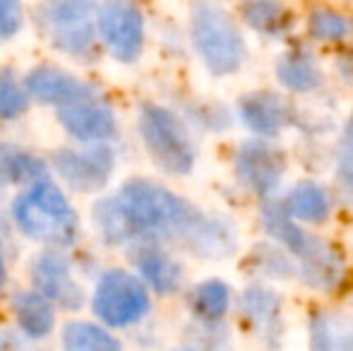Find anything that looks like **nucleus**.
<instances>
[{"instance_id": "1", "label": "nucleus", "mask_w": 353, "mask_h": 351, "mask_svg": "<svg viewBox=\"0 0 353 351\" xmlns=\"http://www.w3.org/2000/svg\"><path fill=\"white\" fill-rule=\"evenodd\" d=\"M92 217L99 236L111 245L140 236H168L183 239L202 258H221L236 245L233 231L223 221L205 217L190 202L147 178H132L113 197H101Z\"/></svg>"}, {"instance_id": "2", "label": "nucleus", "mask_w": 353, "mask_h": 351, "mask_svg": "<svg viewBox=\"0 0 353 351\" xmlns=\"http://www.w3.org/2000/svg\"><path fill=\"white\" fill-rule=\"evenodd\" d=\"M12 219L27 239L61 250L74 243L79 219L65 192L51 181H41L19 192L12 202Z\"/></svg>"}, {"instance_id": "3", "label": "nucleus", "mask_w": 353, "mask_h": 351, "mask_svg": "<svg viewBox=\"0 0 353 351\" xmlns=\"http://www.w3.org/2000/svg\"><path fill=\"white\" fill-rule=\"evenodd\" d=\"M262 221L270 236L296 255L301 263V277L315 289H334L344 277V263L334 245L315 234L303 231L291 217L283 212L281 202H267L262 210Z\"/></svg>"}, {"instance_id": "4", "label": "nucleus", "mask_w": 353, "mask_h": 351, "mask_svg": "<svg viewBox=\"0 0 353 351\" xmlns=\"http://www.w3.org/2000/svg\"><path fill=\"white\" fill-rule=\"evenodd\" d=\"M192 41L202 63L214 75H231L245 61L241 29L219 5L200 3L192 8Z\"/></svg>"}, {"instance_id": "5", "label": "nucleus", "mask_w": 353, "mask_h": 351, "mask_svg": "<svg viewBox=\"0 0 353 351\" xmlns=\"http://www.w3.org/2000/svg\"><path fill=\"white\" fill-rule=\"evenodd\" d=\"M97 10L99 5L84 0H61L41 5L37 17L39 27L58 51L77 61H92L99 51Z\"/></svg>"}, {"instance_id": "6", "label": "nucleus", "mask_w": 353, "mask_h": 351, "mask_svg": "<svg viewBox=\"0 0 353 351\" xmlns=\"http://www.w3.org/2000/svg\"><path fill=\"white\" fill-rule=\"evenodd\" d=\"M140 132L152 159L173 176H185L195 166V142L185 123L173 111L157 103H144L140 111Z\"/></svg>"}, {"instance_id": "7", "label": "nucleus", "mask_w": 353, "mask_h": 351, "mask_svg": "<svg viewBox=\"0 0 353 351\" xmlns=\"http://www.w3.org/2000/svg\"><path fill=\"white\" fill-rule=\"evenodd\" d=\"M94 315L108 328H128L147 315V286L125 270H108L97 281L92 296Z\"/></svg>"}, {"instance_id": "8", "label": "nucleus", "mask_w": 353, "mask_h": 351, "mask_svg": "<svg viewBox=\"0 0 353 351\" xmlns=\"http://www.w3.org/2000/svg\"><path fill=\"white\" fill-rule=\"evenodd\" d=\"M97 34L116 61L135 63L144 46V19L140 8L121 0L99 5Z\"/></svg>"}, {"instance_id": "9", "label": "nucleus", "mask_w": 353, "mask_h": 351, "mask_svg": "<svg viewBox=\"0 0 353 351\" xmlns=\"http://www.w3.org/2000/svg\"><path fill=\"white\" fill-rule=\"evenodd\" d=\"M58 176L77 192H97L108 183L116 154L108 145H89L87 150H61L53 157Z\"/></svg>"}, {"instance_id": "10", "label": "nucleus", "mask_w": 353, "mask_h": 351, "mask_svg": "<svg viewBox=\"0 0 353 351\" xmlns=\"http://www.w3.org/2000/svg\"><path fill=\"white\" fill-rule=\"evenodd\" d=\"M32 281L39 296L63 310H77L84 301L82 286L72 277L70 260L61 250H43L34 258Z\"/></svg>"}, {"instance_id": "11", "label": "nucleus", "mask_w": 353, "mask_h": 351, "mask_svg": "<svg viewBox=\"0 0 353 351\" xmlns=\"http://www.w3.org/2000/svg\"><path fill=\"white\" fill-rule=\"evenodd\" d=\"M283 169H286L283 154L265 140H248L238 147L236 176L255 195H272L279 188Z\"/></svg>"}, {"instance_id": "12", "label": "nucleus", "mask_w": 353, "mask_h": 351, "mask_svg": "<svg viewBox=\"0 0 353 351\" xmlns=\"http://www.w3.org/2000/svg\"><path fill=\"white\" fill-rule=\"evenodd\" d=\"M24 92H27V97H34L41 103H56L58 108L99 97L97 87L53 66L34 68L24 80Z\"/></svg>"}, {"instance_id": "13", "label": "nucleus", "mask_w": 353, "mask_h": 351, "mask_svg": "<svg viewBox=\"0 0 353 351\" xmlns=\"http://www.w3.org/2000/svg\"><path fill=\"white\" fill-rule=\"evenodd\" d=\"M58 121L68 130V135L79 142H89V145H106L118 132L113 108L99 97L58 108Z\"/></svg>"}, {"instance_id": "14", "label": "nucleus", "mask_w": 353, "mask_h": 351, "mask_svg": "<svg viewBox=\"0 0 353 351\" xmlns=\"http://www.w3.org/2000/svg\"><path fill=\"white\" fill-rule=\"evenodd\" d=\"M238 116L243 126L260 137H274L293 118V111L286 99L272 92L245 94L238 101Z\"/></svg>"}, {"instance_id": "15", "label": "nucleus", "mask_w": 353, "mask_h": 351, "mask_svg": "<svg viewBox=\"0 0 353 351\" xmlns=\"http://www.w3.org/2000/svg\"><path fill=\"white\" fill-rule=\"evenodd\" d=\"M241 315L252 325L270 349L279 347L281 339V299L265 286H250L241 296Z\"/></svg>"}, {"instance_id": "16", "label": "nucleus", "mask_w": 353, "mask_h": 351, "mask_svg": "<svg viewBox=\"0 0 353 351\" xmlns=\"http://www.w3.org/2000/svg\"><path fill=\"white\" fill-rule=\"evenodd\" d=\"M137 272L142 277L144 286H152L157 294H173L181 289L183 284V270L166 250H161L159 245H140L137 253L132 255Z\"/></svg>"}, {"instance_id": "17", "label": "nucleus", "mask_w": 353, "mask_h": 351, "mask_svg": "<svg viewBox=\"0 0 353 351\" xmlns=\"http://www.w3.org/2000/svg\"><path fill=\"white\" fill-rule=\"evenodd\" d=\"M12 313L17 328L29 339H43L56 325V308L37 291H17L12 296Z\"/></svg>"}, {"instance_id": "18", "label": "nucleus", "mask_w": 353, "mask_h": 351, "mask_svg": "<svg viewBox=\"0 0 353 351\" xmlns=\"http://www.w3.org/2000/svg\"><path fill=\"white\" fill-rule=\"evenodd\" d=\"M46 164L17 145L0 142V185H37L46 178Z\"/></svg>"}, {"instance_id": "19", "label": "nucleus", "mask_w": 353, "mask_h": 351, "mask_svg": "<svg viewBox=\"0 0 353 351\" xmlns=\"http://www.w3.org/2000/svg\"><path fill=\"white\" fill-rule=\"evenodd\" d=\"M283 212L291 217L293 221H310V224H320L330 217V195L325 192V188L317 185L312 181H303L293 188L286 195V200L281 202Z\"/></svg>"}, {"instance_id": "20", "label": "nucleus", "mask_w": 353, "mask_h": 351, "mask_svg": "<svg viewBox=\"0 0 353 351\" xmlns=\"http://www.w3.org/2000/svg\"><path fill=\"white\" fill-rule=\"evenodd\" d=\"M312 351H353V323L339 313H317L310 323Z\"/></svg>"}, {"instance_id": "21", "label": "nucleus", "mask_w": 353, "mask_h": 351, "mask_svg": "<svg viewBox=\"0 0 353 351\" xmlns=\"http://www.w3.org/2000/svg\"><path fill=\"white\" fill-rule=\"evenodd\" d=\"M276 80L291 92H310L320 87L322 75L312 58H307L305 53H286L276 63Z\"/></svg>"}, {"instance_id": "22", "label": "nucleus", "mask_w": 353, "mask_h": 351, "mask_svg": "<svg viewBox=\"0 0 353 351\" xmlns=\"http://www.w3.org/2000/svg\"><path fill=\"white\" fill-rule=\"evenodd\" d=\"M241 14L245 19V24H250L255 32H262L267 37H279L286 34L293 24V17L288 12L286 5L281 3H248L241 8Z\"/></svg>"}, {"instance_id": "23", "label": "nucleus", "mask_w": 353, "mask_h": 351, "mask_svg": "<svg viewBox=\"0 0 353 351\" xmlns=\"http://www.w3.org/2000/svg\"><path fill=\"white\" fill-rule=\"evenodd\" d=\"M63 351H123L108 330L94 323H70L63 330Z\"/></svg>"}, {"instance_id": "24", "label": "nucleus", "mask_w": 353, "mask_h": 351, "mask_svg": "<svg viewBox=\"0 0 353 351\" xmlns=\"http://www.w3.org/2000/svg\"><path fill=\"white\" fill-rule=\"evenodd\" d=\"M228 303H231V291H228V284L219 279H207L202 284H197L190 294V305L202 320H221L228 310Z\"/></svg>"}, {"instance_id": "25", "label": "nucleus", "mask_w": 353, "mask_h": 351, "mask_svg": "<svg viewBox=\"0 0 353 351\" xmlns=\"http://www.w3.org/2000/svg\"><path fill=\"white\" fill-rule=\"evenodd\" d=\"M307 27L317 41H341L353 34V19L332 8H315L310 12Z\"/></svg>"}, {"instance_id": "26", "label": "nucleus", "mask_w": 353, "mask_h": 351, "mask_svg": "<svg viewBox=\"0 0 353 351\" xmlns=\"http://www.w3.org/2000/svg\"><path fill=\"white\" fill-rule=\"evenodd\" d=\"M29 106V97L10 70L0 72V121L22 116Z\"/></svg>"}, {"instance_id": "27", "label": "nucleus", "mask_w": 353, "mask_h": 351, "mask_svg": "<svg viewBox=\"0 0 353 351\" xmlns=\"http://www.w3.org/2000/svg\"><path fill=\"white\" fill-rule=\"evenodd\" d=\"M336 178L346 195L353 197V116L344 128V135L339 142V157H336Z\"/></svg>"}, {"instance_id": "28", "label": "nucleus", "mask_w": 353, "mask_h": 351, "mask_svg": "<svg viewBox=\"0 0 353 351\" xmlns=\"http://www.w3.org/2000/svg\"><path fill=\"white\" fill-rule=\"evenodd\" d=\"M255 255L260 258L257 267L265 270L267 274H272V277H291L293 274V265H291V260L286 258L283 250L272 248V245H262V248H257Z\"/></svg>"}, {"instance_id": "29", "label": "nucleus", "mask_w": 353, "mask_h": 351, "mask_svg": "<svg viewBox=\"0 0 353 351\" xmlns=\"http://www.w3.org/2000/svg\"><path fill=\"white\" fill-rule=\"evenodd\" d=\"M22 29V8L14 0H0V41H8Z\"/></svg>"}, {"instance_id": "30", "label": "nucleus", "mask_w": 353, "mask_h": 351, "mask_svg": "<svg viewBox=\"0 0 353 351\" xmlns=\"http://www.w3.org/2000/svg\"><path fill=\"white\" fill-rule=\"evenodd\" d=\"M5 281V260H3V255H0V284Z\"/></svg>"}, {"instance_id": "31", "label": "nucleus", "mask_w": 353, "mask_h": 351, "mask_svg": "<svg viewBox=\"0 0 353 351\" xmlns=\"http://www.w3.org/2000/svg\"><path fill=\"white\" fill-rule=\"evenodd\" d=\"M181 351H200V349H181Z\"/></svg>"}]
</instances>
